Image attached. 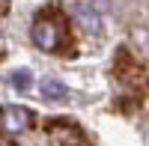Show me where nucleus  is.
Masks as SVG:
<instances>
[{
    "label": "nucleus",
    "mask_w": 149,
    "mask_h": 146,
    "mask_svg": "<svg viewBox=\"0 0 149 146\" xmlns=\"http://www.w3.org/2000/svg\"><path fill=\"white\" fill-rule=\"evenodd\" d=\"M39 92L45 95L48 102H66V99H69L66 83H60L57 78H42V83H39Z\"/></svg>",
    "instance_id": "nucleus-4"
},
{
    "label": "nucleus",
    "mask_w": 149,
    "mask_h": 146,
    "mask_svg": "<svg viewBox=\"0 0 149 146\" xmlns=\"http://www.w3.org/2000/svg\"><path fill=\"white\" fill-rule=\"evenodd\" d=\"M30 39H33V45L39 48V51L54 54V51L63 48V27H60L57 21L39 15V18H36V24H33V30H30Z\"/></svg>",
    "instance_id": "nucleus-2"
},
{
    "label": "nucleus",
    "mask_w": 149,
    "mask_h": 146,
    "mask_svg": "<svg viewBox=\"0 0 149 146\" xmlns=\"http://www.w3.org/2000/svg\"><path fill=\"white\" fill-rule=\"evenodd\" d=\"M72 12H74V18H78L86 30H93V33L102 30V18H98V12H95L93 6H86V3H74Z\"/></svg>",
    "instance_id": "nucleus-3"
},
{
    "label": "nucleus",
    "mask_w": 149,
    "mask_h": 146,
    "mask_svg": "<svg viewBox=\"0 0 149 146\" xmlns=\"http://www.w3.org/2000/svg\"><path fill=\"white\" fill-rule=\"evenodd\" d=\"M9 83H12V87H15V90H21V92H24V90L30 87V72H24V69H18L15 75L9 78Z\"/></svg>",
    "instance_id": "nucleus-5"
},
{
    "label": "nucleus",
    "mask_w": 149,
    "mask_h": 146,
    "mask_svg": "<svg viewBox=\"0 0 149 146\" xmlns=\"http://www.w3.org/2000/svg\"><path fill=\"white\" fill-rule=\"evenodd\" d=\"M33 111L27 107H18V104H6L0 107V134L3 137H18L24 131L33 128Z\"/></svg>",
    "instance_id": "nucleus-1"
}]
</instances>
